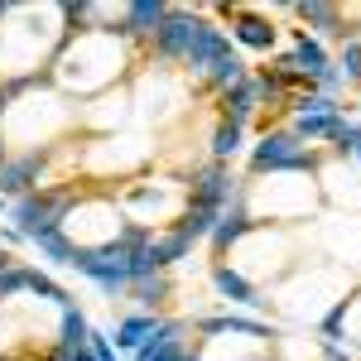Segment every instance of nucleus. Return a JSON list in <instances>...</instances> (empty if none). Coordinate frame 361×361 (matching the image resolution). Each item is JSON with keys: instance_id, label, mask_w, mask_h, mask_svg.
Listing matches in <instances>:
<instances>
[{"instance_id": "25", "label": "nucleus", "mask_w": 361, "mask_h": 361, "mask_svg": "<svg viewBox=\"0 0 361 361\" xmlns=\"http://www.w3.org/2000/svg\"><path fill=\"white\" fill-rule=\"evenodd\" d=\"M87 347H92V357H97V361H116V347L106 342V333H92V337H87Z\"/></svg>"}, {"instance_id": "21", "label": "nucleus", "mask_w": 361, "mask_h": 361, "mask_svg": "<svg viewBox=\"0 0 361 361\" xmlns=\"http://www.w3.org/2000/svg\"><path fill=\"white\" fill-rule=\"evenodd\" d=\"M236 149H241V121H226V116H222V126H217V135H212V154H217V164L231 159Z\"/></svg>"}, {"instance_id": "10", "label": "nucleus", "mask_w": 361, "mask_h": 361, "mask_svg": "<svg viewBox=\"0 0 361 361\" xmlns=\"http://www.w3.org/2000/svg\"><path fill=\"white\" fill-rule=\"evenodd\" d=\"M342 135H347V121L342 116H299L294 121V140L304 145V140H337L342 145Z\"/></svg>"}, {"instance_id": "6", "label": "nucleus", "mask_w": 361, "mask_h": 361, "mask_svg": "<svg viewBox=\"0 0 361 361\" xmlns=\"http://www.w3.org/2000/svg\"><path fill=\"white\" fill-rule=\"evenodd\" d=\"M231 197V173H226L222 164H207L202 173H197V183H193V207H207V212H222V202Z\"/></svg>"}, {"instance_id": "2", "label": "nucleus", "mask_w": 361, "mask_h": 361, "mask_svg": "<svg viewBox=\"0 0 361 361\" xmlns=\"http://www.w3.org/2000/svg\"><path fill=\"white\" fill-rule=\"evenodd\" d=\"M73 207H78V188L25 193L20 202H15V226H20V236H29V241H44V236L63 231V222H68Z\"/></svg>"}, {"instance_id": "5", "label": "nucleus", "mask_w": 361, "mask_h": 361, "mask_svg": "<svg viewBox=\"0 0 361 361\" xmlns=\"http://www.w3.org/2000/svg\"><path fill=\"white\" fill-rule=\"evenodd\" d=\"M231 54V39H226L217 25H197V39H193V49H188V68H202V73H212L222 58Z\"/></svg>"}, {"instance_id": "4", "label": "nucleus", "mask_w": 361, "mask_h": 361, "mask_svg": "<svg viewBox=\"0 0 361 361\" xmlns=\"http://www.w3.org/2000/svg\"><path fill=\"white\" fill-rule=\"evenodd\" d=\"M197 15H188V10H169L164 15V25L154 29V39H159V54L164 58H188V49H193V39H197Z\"/></svg>"}, {"instance_id": "18", "label": "nucleus", "mask_w": 361, "mask_h": 361, "mask_svg": "<svg viewBox=\"0 0 361 361\" xmlns=\"http://www.w3.org/2000/svg\"><path fill=\"white\" fill-rule=\"evenodd\" d=\"M25 289H34L39 299H49V304H58V308H73L68 289H58V284H54L49 275H44V270H25Z\"/></svg>"}, {"instance_id": "17", "label": "nucleus", "mask_w": 361, "mask_h": 361, "mask_svg": "<svg viewBox=\"0 0 361 361\" xmlns=\"http://www.w3.org/2000/svg\"><path fill=\"white\" fill-rule=\"evenodd\" d=\"M188 246H193V241H183L178 231H169V236H159V241H149V260H154V270H164V265L178 260V255H188Z\"/></svg>"}, {"instance_id": "13", "label": "nucleus", "mask_w": 361, "mask_h": 361, "mask_svg": "<svg viewBox=\"0 0 361 361\" xmlns=\"http://www.w3.org/2000/svg\"><path fill=\"white\" fill-rule=\"evenodd\" d=\"M169 15V5H159V0H135V5H126V34H145V29H159Z\"/></svg>"}, {"instance_id": "3", "label": "nucleus", "mask_w": 361, "mask_h": 361, "mask_svg": "<svg viewBox=\"0 0 361 361\" xmlns=\"http://www.w3.org/2000/svg\"><path fill=\"white\" fill-rule=\"evenodd\" d=\"M250 164L270 169V173H279V169H289V173H308L313 169V154H304V145L294 140V130H270V135L255 145V154H250Z\"/></svg>"}, {"instance_id": "12", "label": "nucleus", "mask_w": 361, "mask_h": 361, "mask_svg": "<svg viewBox=\"0 0 361 361\" xmlns=\"http://www.w3.org/2000/svg\"><path fill=\"white\" fill-rule=\"evenodd\" d=\"M202 333H207V337H226V333H231V337H255V342H260V337H270V328L226 313V318H202Z\"/></svg>"}, {"instance_id": "14", "label": "nucleus", "mask_w": 361, "mask_h": 361, "mask_svg": "<svg viewBox=\"0 0 361 361\" xmlns=\"http://www.w3.org/2000/svg\"><path fill=\"white\" fill-rule=\"evenodd\" d=\"M328 333L342 337V342H352V347H361V299L337 304V313L328 318Z\"/></svg>"}, {"instance_id": "20", "label": "nucleus", "mask_w": 361, "mask_h": 361, "mask_svg": "<svg viewBox=\"0 0 361 361\" xmlns=\"http://www.w3.org/2000/svg\"><path fill=\"white\" fill-rule=\"evenodd\" d=\"M149 333H154V318H126L121 328H116V347H145L149 342Z\"/></svg>"}, {"instance_id": "29", "label": "nucleus", "mask_w": 361, "mask_h": 361, "mask_svg": "<svg viewBox=\"0 0 361 361\" xmlns=\"http://www.w3.org/2000/svg\"><path fill=\"white\" fill-rule=\"evenodd\" d=\"M0 207H5V202H0Z\"/></svg>"}, {"instance_id": "9", "label": "nucleus", "mask_w": 361, "mask_h": 361, "mask_svg": "<svg viewBox=\"0 0 361 361\" xmlns=\"http://www.w3.org/2000/svg\"><path fill=\"white\" fill-rule=\"evenodd\" d=\"M212 284H217V294H226L231 304H246V308H260V304H265V299L255 294V284H250L246 275H236L231 265H217V270H212Z\"/></svg>"}, {"instance_id": "16", "label": "nucleus", "mask_w": 361, "mask_h": 361, "mask_svg": "<svg viewBox=\"0 0 361 361\" xmlns=\"http://www.w3.org/2000/svg\"><path fill=\"white\" fill-rule=\"evenodd\" d=\"M87 337H92V328H87V318L78 313V308H63V337H58V352H73V347H87Z\"/></svg>"}, {"instance_id": "23", "label": "nucleus", "mask_w": 361, "mask_h": 361, "mask_svg": "<svg viewBox=\"0 0 361 361\" xmlns=\"http://www.w3.org/2000/svg\"><path fill=\"white\" fill-rule=\"evenodd\" d=\"M342 78H361V39L342 44Z\"/></svg>"}, {"instance_id": "15", "label": "nucleus", "mask_w": 361, "mask_h": 361, "mask_svg": "<svg viewBox=\"0 0 361 361\" xmlns=\"http://www.w3.org/2000/svg\"><path fill=\"white\" fill-rule=\"evenodd\" d=\"M255 102H260V92H255V78H241L236 87H226V121H246L255 111Z\"/></svg>"}, {"instance_id": "27", "label": "nucleus", "mask_w": 361, "mask_h": 361, "mask_svg": "<svg viewBox=\"0 0 361 361\" xmlns=\"http://www.w3.org/2000/svg\"><path fill=\"white\" fill-rule=\"evenodd\" d=\"M10 265H15V260H10V250L0 246V275H5V270H10Z\"/></svg>"}, {"instance_id": "1", "label": "nucleus", "mask_w": 361, "mask_h": 361, "mask_svg": "<svg viewBox=\"0 0 361 361\" xmlns=\"http://www.w3.org/2000/svg\"><path fill=\"white\" fill-rule=\"evenodd\" d=\"M121 44L106 29H78V44L68 49V58L58 63V82L78 87V92H97L121 73Z\"/></svg>"}, {"instance_id": "22", "label": "nucleus", "mask_w": 361, "mask_h": 361, "mask_svg": "<svg viewBox=\"0 0 361 361\" xmlns=\"http://www.w3.org/2000/svg\"><path fill=\"white\" fill-rule=\"evenodd\" d=\"M246 231H250L246 217H222V222L212 226V241H217V250H226L231 241H236V236H246Z\"/></svg>"}, {"instance_id": "8", "label": "nucleus", "mask_w": 361, "mask_h": 361, "mask_svg": "<svg viewBox=\"0 0 361 361\" xmlns=\"http://www.w3.org/2000/svg\"><path fill=\"white\" fill-rule=\"evenodd\" d=\"M231 34H236L246 49H270V44H275V25L260 20V15H250V10H231Z\"/></svg>"}, {"instance_id": "11", "label": "nucleus", "mask_w": 361, "mask_h": 361, "mask_svg": "<svg viewBox=\"0 0 361 361\" xmlns=\"http://www.w3.org/2000/svg\"><path fill=\"white\" fill-rule=\"evenodd\" d=\"M299 10V20L313 29H323V34H342L347 39V25H342V10L337 5H328V0H308V5H294Z\"/></svg>"}, {"instance_id": "7", "label": "nucleus", "mask_w": 361, "mask_h": 361, "mask_svg": "<svg viewBox=\"0 0 361 361\" xmlns=\"http://www.w3.org/2000/svg\"><path fill=\"white\" fill-rule=\"evenodd\" d=\"M39 169H44V154L29 149L20 159H0V193H25L39 183Z\"/></svg>"}, {"instance_id": "28", "label": "nucleus", "mask_w": 361, "mask_h": 361, "mask_svg": "<svg viewBox=\"0 0 361 361\" xmlns=\"http://www.w3.org/2000/svg\"><path fill=\"white\" fill-rule=\"evenodd\" d=\"M10 10H15V0H0V20H5V15H10Z\"/></svg>"}, {"instance_id": "19", "label": "nucleus", "mask_w": 361, "mask_h": 361, "mask_svg": "<svg viewBox=\"0 0 361 361\" xmlns=\"http://www.w3.org/2000/svg\"><path fill=\"white\" fill-rule=\"evenodd\" d=\"M130 294H135L140 304H164L169 299V284H164V275H159V270H154V275H140V279H130Z\"/></svg>"}, {"instance_id": "24", "label": "nucleus", "mask_w": 361, "mask_h": 361, "mask_svg": "<svg viewBox=\"0 0 361 361\" xmlns=\"http://www.w3.org/2000/svg\"><path fill=\"white\" fill-rule=\"evenodd\" d=\"M20 289H25V270L10 265V270L0 275V299H10V294H20Z\"/></svg>"}, {"instance_id": "26", "label": "nucleus", "mask_w": 361, "mask_h": 361, "mask_svg": "<svg viewBox=\"0 0 361 361\" xmlns=\"http://www.w3.org/2000/svg\"><path fill=\"white\" fill-rule=\"evenodd\" d=\"M342 145H347V149H352V154L361 159V126H347V135H342Z\"/></svg>"}]
</instances>
